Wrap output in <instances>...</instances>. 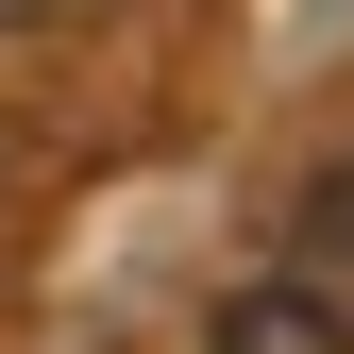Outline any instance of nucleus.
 I'll return each instance as SVG.
<instances>
[{"mask_svg": "<svg viewBox=\"0 0 354 354\" xmlns=\"http://www.w3.org/2000/svg\"><path fill=\"white\" fill-rule=\"evenodd\" d=\"M304 304H354V152L304 186Z\"/></svg>", "mask_w": 354, "mask_h": 354, "instance_id": "2", "label": "nucleus"}, {"mask_svg": "<svg viewBox=\"0 0 354 354\" xmlns=\"http://www.w3.org/2000/svg\"><path fill=\"white\" fill-rule=\"evenodd\" d=\"M203 354H354V321H337V304H304V287H253V304H219Z\"/></svg>", "mask_w": 354, "mask_h": 354, "instance_id": "1", "label": "nucleus"}]
</instances>
